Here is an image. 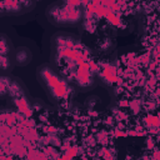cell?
Segmentation results:
<instances>
[{
    "instance_id": "obj_1",
    "label": "cell",
    "mask_w": 160,
    "mask_h": 160,
    "mask_svg": "<svg viewBox=\"0 0 160 160\" xmlns=\"http://www.w3.org/2000/svg\"><path fill=\"white\" fill-rule=\"evenodd\" d=\"M31 59V52L26 49V48H20L16 50V56H15V60L19 65H25L30 61Z\"/></svg>"
}]
</instances>
